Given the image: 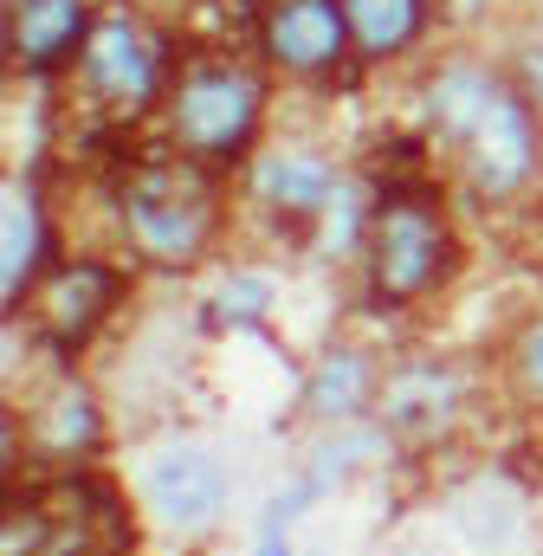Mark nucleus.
<instances>
[{
    "mask_svg": "<svg viewBox=\"0 0 543 556\" xmlns=\"http://www.w3.org/2000/svg\"><path fill=\"white\" fill-rule=\"evenodd\" d=\"M427 124L492 201L518 194L538 168V111L479 65H446L427 85Z\"/></svg>",
    "mask_w": 543,
    "mask_h": 556,
    "instance_id": "f257e3e1",
    "label": "nucleus"
},
{
    "mask_svg": "<svg viewBox=\"0 0 543 556\" xmlns=\"http://www.w3.org/2000/svg\"><path fill=\"white\" fill-rule=\"evenodd\" d=\"M117 214H124V233L136 240L142 260L155 266H188L214 220H220V194L207 181V162L194 155H142L124 188H117Z\"/></svg>",
    "mask_w": 543,
    "mask_h": 556,
    "instance_id": "f03ea898",
    "label": "nucleus"
},
{
    "mask_svg": "<svg viewBox=\"0 0 543 556\" xmlns=\"http://www.w3.org/2000/svg\"><path fill=\"white\" fill-rule=\"evenodd\" d=\"M130 531L98 479L13 485L0 518V556H124Z\"/></svg>",
    "mask_w": 543,
    "mask_h": 556,
    "instance_id": "7ed1b4c3",
    "label": "nucleus"
},
{
    "mask_svg": "<svg viewBox=\"0 0 543 556\" xmlns=\"http://www.w3.org/2000/svg\"><path fill=\"white\" fill-rule=\"evenodd\" d=\"M363 253H369L376 298L407 304V298L433 291L453 266V227H446L433 188H389L363 227Z\"/></svg>",
    "mask_w": 543,
    "mask_h": 556,
    "instance_id": "20e7f679",
    "label": "nucleus"
},
{
    "mask_svg": "<svg viewBox=\"0 0 543 556\" xmlns=\"http://www.w3.org/2000/svg\"><path fill=\"white\" fill-rule=\"evenodd\" d=\"M260 104H266V91L247 65L201 59L168 85V137H175L181 155H194L207 168L233 162L260 130Z\"/></svg>",
    "mask_w": 543,
    "mask_h": 556,
    "instance_id": "39448f33",
    "label": "nucleus"
},
{
    "mask_svg": "<svg viewBox=\"0 0 543 556\" xmlns=\"http://www.w3.org/2000/svg\"><path fill=\"white\" fill-rule=\"evenodd\" d=\"M78 72H85V91L111 117H136L155 98V85H162V52H155V39L136 26L130 13H111V20L91 26V39L78 52Z\"/></svg>",
    "mask_w": 543,
    "mask_h": 556,
    "instance_id": "423d86ee",
    "label": "nucleus"
},
{
    "mask_svg": "<svg viewBox=\"0 0 543 556\" xmlns=\"http://www.w3.org/2000/svg\"><path fill=\"white\" fill-rule=\"evenodd\" d=\"M260 46H266L272 65H285V72H330L350 52L343 0H266Z\"/></svg>",
    "mask_w": 543,
    "mask_h": 556,
    "instance_id": "0eeeda50",
    "label": "nucleus"
},
{
    "mask_svg": "<svg viewBox=\"0 0 543 556\" xmlns=\"http://www.w3.org/2000/svg\"><path fill=\"white\" fill-rule=\"evenodd\" d=\"M142 485H149L155 518L175 525V531H207V525L220 518V505H227V472H220L214 453H201V446H168V453H155L149 472H142Z\"/></svg>",
    "mask_w": 543,
    "mask_h": 556,
    "instance_id": "6e6552de",
    "label": "nucleus"
},
{
    "mask_svg": "<svg viewBox=\"0 0 543 556\" xmlns=\"http://www.w3.org/2000/svg\"><path fill=\"white\" fill-rule=\"evenodd\" d=\"M91 39V7L85 0H7V65L20 72H52Z\"/></svg>",
    "mask_w": 543,
    "mask_h": 556,
    "instance_id": "1a4fd4ad",
    "label": "nucleus"
},
{
    "mask_svg": "<svg viewBox=\"0 0 543 556\" xmlns=\"http://www.w3.org/2000/svg\"><path fill=\"white\" fill-rule=\"evenodd\" d=\"M33 304H39V330L59 350H78L104 324V311L117 304V273L98 266V260H72V266H59V273L39 285Z\"/></svg>",
    "mask_w": 543,
    "mask_h": 556,
    "instance_id": "9d476101",
    "label": "nucleus"
},
{
    "mask_svg": "<svg viewBox=\"0 0 543 556\" xmlns=\"http://www.w3.org/2000/svg\"><path fill=\"white\" fill-rule=\"evenodd\" d=\"M46 266V220H39V194L33 188H20V181H7V194H0V298L7 304H20L26 298V285L39 278Z\"/></svg>",
    "mask_w": 543,
    "mask_h": 556,
    "instance_id": "9b49d317",
    "label": "nucleus"
},
{
    "mask_svg": "<svg viewBox=\"0 0 543 556\" xmlns=\"http://www.w3.org/2000/svg\"><path fill=\"white\" fill-rule=\"evenodd\" d=\"M330 188H337L330 162L311 155V149H278V155H260V168H253V194L266 201L272 214H291V220L324 214Z\"/></svg>",
    "mask_w": 543,
    "mask_h": 556,
    "instance_id": "f8f14e48",
    "label": "nucleus"
},
{
    "mask_svg": "<svg viewBox=\"0 0 543 556\" xmlns=\"http://www.w3.org/2000/svg\"><path fill=\"white\" fill-rule=\"evenodd\" d=\"M350 39L363 59H395L427 20V0H343Z\"/></svg>",
    "mask_w": 543,
    "mask_h": 556,
    "instance_id": "ddd939ff",
    "label": "nucleus"
},
{
    "mask_svg": "<svg viewBox=\"0 0 543 556\" xmlns=\"http://www.w3.org/2000/svg\"><path fill=\"white\" fill-rule=\"evenodd\" d=\"M453 415V382L440 369H407L389 389V427L395 433H440Z\"/></svg>",
    "mask_w": 543,
    "mask_h": 556,
    "instance_id": "4468645a",
    "label": "nucleus"
},
{
    "mask_svg": "<svg viewBox=\"0 0 543 556\" xmlns=\"http://www.w3.org/2000/svg\"><path fill=\"white\" fill-rule=\"evenodd\" d=\"M363 402H369V363L356 350L324 356L317 376H311V408L324 420H350V415H363Z\"/></svg>",
    "mask_w": 543,
    "mask_h": 556,
    "instance_id": "2eb2a0df",
    "label": "nucleus"
},
{
    "mask_svg": "<svg viewBox=\"0 0 543 556\" xmlns=\"http://www.w3.org/2000/svg\"><path fill=\"white\" fill-rule=\"evenodd\" d=\"M39 433H46L52 453H85V446H98V402H91L78 382H59L52 402H46V415H39Z\"/></svg>",
    "mask_w": 543,
    "mask_h": 556,
    "instance_id": "dca6fc26",
    "label": "nucleus"
},
{
    "mask_svg": "<svg viewBox=\"0 0 543 556\" xmlns=\"http://www.w3.org/2000/svg\"><path fill=\"white\" fill-rule=\"evenodd\" d=\"M266 304H272V285H266V278H233V285L220 291V317H240V324H253Z\"/></svg>",
    "mask_w": 543,
    "mask_h": 556,
    "instance_id": "f3484780",
    "label": "nucleus"
},
{
    "mask_svg": "<svg viewBox=\"0 0 543 556\" xmlns=\"http://www.w3.org/2000/svg\"><path fill=\"white\" fill-rule=\"evenodd\" d=\"M518 376H525V382L543 395V317L525 330V343H518Z\"/></svg>",
    "mask_w": 543,
    "mask_h": 556,
    "instance_id": "a211bd4d",
    "label": "nucleus"
},
{
    "mask_svg": "<svg viewBox=\"0 0 543 556\" xmlns=\"http://www.w3.org/2000/svg\"><path fill=\"white\" fill-rule=\"evenodd\" d=\"M518 72H525V104L538 111V124H543V46H531V52L518 59Z\"/></svg>",
    "mask_w": 543,
    "mask_h": 556,
    "instance_id": "6ab92c4d",
    "label": "nucleus"
},
{
    "mask_svg": "<svg viewBox=\"0 0 543 556\" xmlns=\"http://www.w3.org/2000/svg\"><path fill=\"white\" fill-rule=\"evenodd\" d=\"M260 556H291V551H285V538H278V531H266V538H260Z\"/></svg>",
    "mask_w": 543,
    "mask_h": 556,
    "instance_id": "aec40b11",
    "label": "nucleus"
}]
</instances>
